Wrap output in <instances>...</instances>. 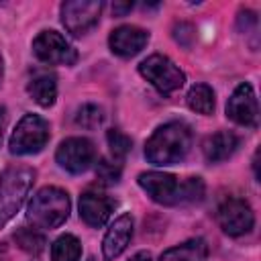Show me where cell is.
<instances>
[{
    "instance_id": "cell-4",
    "label": "cell",
    "mask_w": 261,
    "mask_h": 261,
    "mask_svg": "<svg viewBox=\"0 0 261 261\" xmlns=\"http://www.w3.org/2000/svg\"><path fill=\"white\" fill-rule=\"evenodd\" d=\"M71 210V202L65 190L47 186L41 188L29 202L27 218L33 222L35 228H57L61 226Z\"/></svg>"
},
{
    "instance_id": "cell-14",
    "label": "cell",
    "mask_w": 261,
    "mask_h": 261,
    "mask_svg": "<svg viewBox=\"0 0 261 261\" xmlns=\"http://www.w3.org/2000/svg\"><path fill=\"white\" fill-rule=\"evenodd\" d=\"M130 239H133V216L130 214H120L110 224V228L104 234V241H102V253H104V257L108 261L116 259L128 247Z\"/></svg>"
},
{
    "instance_id": "cell-5",
    "label": "cell",
    "mask_w": 261,
    "mask_h": 261,
    "mask_svg": "<svg viewBox=\"0 0 261 261\" xmlns=\"http://www.w3.org/2000/svg\"><path fill=\"white\" fill-rule=\"evenodd\" d=\"M139 73L163 96L173 94L175 90H179L186 82L184 71L165 55H149L147 59H143L139 63Z\"/></svg>"
},
{
    "instance_id": "cell-25",
    "label": "cell",
    "mask_w": 261,
    "mask_h": 261,
    "mask_svg": "<svg viewBox=\"0 0 261 261\" xmlns=\"http://www.w3.org/2000/svg\"><path fill=\"white\" fill-rule=\"evenodd\" d=\"M237 24H239V31H243V33L255 31L257 29V14L253 10H241L237 16Z\"/></svg>"
},
{
    "instance_id": "cell-15",
    "label": "cell",
    "mask_w": 261,
    "mask_h": 261,
    "mask_svg": "<svg viewBox=\"0 0 261 261\" xmlns=\"http://www.w3.org/2000/svg\"><path fill=\"white\" fill-rule=\"evenodd\" d=\"M239 147V137L230 130H218L214 135H210L202 149H204V157L210 161V163H218V161H224L228 159Z\"/></svg>"
},
{
    "instance_id": "cell-22",
    "label": "cell",
    "mask_w": 261,
    "mask_h": 261,
    "mask_svg": "<svg viewBox=\"0 0 261 261\" xmlns=\"http://www.w3.org/2000/svg\"><path fill=\"white\" fill-rule=\"evenodd\" d=\"M102 120H104L102 108L96 106V104H84V106L77 110V114H75V122H77L82 128H88V130L98 128V126L102 124Z\"/></svg>"
},
{
    "instance_id": "cell-13",
    "label": "cell",
    "mask_w": 261,
    "mask_h": 261,
    "mask_svg": "<svg viewBox=\"0 0 261 261\" xmlns=\"http://www.w3.org/2000/svg\"><path fill=\"white\" fill-rule=\"evenodd\" d=\"M114 210V200L98 194V192H86L80 196V218L88 224V226H102L106 224V220L110 218Z\"/></svg>"
},
{
    "instance_id": "cell-2",
    "label": "cell",
    "mask_w": 261,
    "mask_h": 261,
    "mask_svg": "<svg viewBox=\"0 0 261 261\" xmlns=\"http://www.w3.org/2000/svg\"><path fill=\"white\" fill-rule=\"evenodd\" d=\"M192 147V133L181 122H167L159 126L145 143V157L153 165H175Z\"/></svg>"
},
{
    "instance_id": "cell-9",
    "label": "cell",
    "mask_w": 261,
    "mask_h": 261,
    "mask_svg": "<svg viewBox=\"0 0 261 261\" xmlns=\"http://www.w3.org/2000/svg\"><path fill=\"white\" fill-rule=\"evenodd\" d=\"M218 224L220 228L228 234V237H241L245 232H249L255 224V214L249 206L247 200L243 198H228L218 206L216 212Z\"/></svg>"
},
{
    "instance_id": "cell-21",
    "label": "cell",
    "mask_w": 261,
    "mask_h": 261,
    "mask_svg": "<svg viewBox=\"0 0 261 261\" xmlns=\"http://www.w3.org/2000/svg\"><path fill=\"white\" fill-rule=\"evenodd\" d=\"M106 141H108V147H110L112 161L122 163L124 157H126V155L130 153V149H133V141H130L124 133H120V130H116V128H110V130L106 133Z\"/></svg>"
},
{
    "instance_id": "cell-24",
    "label": "cell",
    "mask_w": 261,
    "mask_h": 261,
    "mask_svg": "<svg viewBox=\"0 0 261 261\" xmlns=\"http://www.w3.org/2000/svg\"><path fill=\"white\" fill-rule=\"evenodd\" d=\"M196 31H194V27L192 24H188V22H177L175 27H173V39L179 43V45H184V47H190L192 45V41H194V35Z\"/></svg>"
},
{
    "instance_id": "cell-23",
    "label": "cell",
    "mask_w": 261,
    "mask_h": 261,
    "mask_svg": "<svg viewBox=\"0 0 261 261\" xmlns=\"http://www.w3.org/2000/svg\"><path fill=\"white\" fill-rule=\"evenodd\" d=\"M96 177L104 186H114L120 179V163L112 159H100L96 165Z\"/></svg>"
},
{
    "instance_id": "cell-28",
    "label": "cell",
    "mask_w": 261,
    "mask_h": 261,
    "mask_svg": "<svg viewBox=\"0 0 261 261\" xmlns=\"http://www.w3.org/2000/svg\"><path fill=\"white\" fill-rule=\"evenodd\" d=\"M128 261H151V255H149L147 251H139V253H135Z\"/></svg>"
},
{
    "instance_id": "cell-12",
    "label": "cell",
    "mask_w": 261,
    "mask_h": 261,
    "mask_svg": "<svg viewBox=\"0 0 261 261\" xmlns=\"http://www.w3.org/2000/svg\"><path fill=\"white\" fill-rule=\"evenodd\" d=\"M147 41H149V33L145 29L135 24H122L110 33L108 45L112 53L120 57H133L147 45Z\"/></svg>"
},
{
    "instance_id": "cell-10",
    "label": "cell",
    "mask_w": 261,
    "mask_h": 261,
    "mask_svg": "<svg viewBox=\"0 0 261 261\" xmlns=\"http://www.w3.org/2000/svg\"><path fill=\"white\" fill-rule=\"evenodd\" d=\"M55 159L69 173H82L94 163L96 149H94L92 141H88L84 137H69L59 143Z\"/></svg>"
},
{
    "instance_id": "cell-16",
    "label": "cell",
    "mask_w": 261,
    "mask_h": 261,
    "mask_svg": "<svg viewBox=\"0 0 261 261\" xmlns=\"http://www.w3.org/2000/svg\"><path fill=\"white\" fill-rule=\"evenodd\" d=\"M208 259V245L204 239H192L177 247L167 249L159 261H206Z\"/></svg>"
},
{
    "instance_id": "cell-27",
    "label": "cell",
    "mask_w": 261,
    "mask_h": 261,
    "mask_svg": "<svg viewBox=\"0 0 261 261\" xmlns=\"http://www.w3.org/2000/svg\"><path fill=\"white\" fill-rule=\"evenodd\" d=\"M4 128H6V108H4V106H0V145H2Z\"/></svg>"
},
{
    "instance_id": "cell-8",
    "label": "cell",
    "mask_w": 261,
    "mask_h": 261,
    "mask_svg": "<svg viewBox=\"0 0 261 261\" xmlns=\"http://www.w3.org/2000/svg\"><path fill=\"white\" fill-rule=\"evenodd\" d=\"M33 53L37 55V59L49 65H73L77 61V51L57 31L39 33L33 41Z\"/></svg>"
},
{
    "instance_id": "cell-17",
    "label": "cell",
    "mask_w": 261,
    "mask_h": 261,
    "mask_svg": "<svg viewBox=\"0 0 261 261\" xmlns=\"http://www.w3.org/2000/svg\"><path fill=\"white\" fill-rule=\"evenodd\" d=\"M29 96L43 108H49L57 98V82L51 73H39L35 75L27 86Z\"/></svg>"
},
{
    "instance_id": "cell-3",
    "label": "cell",
    "mask_w": 261,
    "mask_h": 261,
    "mask_svg": "<svg viewBox=\"0 0 261 261\" xmlns=\"http://www.w3.org/2000/svg\"><path fill=\"white\" fill-rule=\"evenodd\" d=\"M37 171L24 163L8 165L0 175V228L8 224L24 204Z\"/></svg>"
},
{
    "instance_id": "cell-11",
    "label": "cell",
    "mask_w": 261,
    "mask_h": 261,
    "mask_svg": "<svg viewBox=\"0 0 261 261\" xmlns=\"http://www.w3.org/2000/svg\"><path fill=\"white\" fill-rule=\"evenodd\" d=\"M226 116L243 126H257L259 124V104L251 84H241L232 92L226 102Z\"/></svg>"
},
{
    "instance_id": "cell-20",
    "label": "cell",
    "mask_w": 261,
    "mask_h": 261,
    "mask_svg": "<svg viewBox=\"0 0 261 261\" xmlns=\"http://www.w3.org/2000/svg\"><path fill=\"white\" fill-rule=\"evenodd\" d=\"M14 241L22 251H27L31 255H39L45 249V237L37 228H24V226L18 228L14 232Z\"/></svg>"
},
{
    "instance_id": "cell-7",
    "label": "cell",
    "mask_w": 261,
    "mask_h": 261,
    "mask_svg": "<svg viewBox=\"0 0 261 261\" xmlns=\"http://www.w3.org/2000/svg\"><path fill=\"white\" fill-rule=\"evenodd\" d=\"M102 8L100 0H67L61 4V22L67 33L80 37L98 24Z\"/></svg>"
},
{
    "instance_id": "cell-1",
    "label": "cell",
    "mask_w": 261,
    "mask_h": 261,
    "mask_svg": "<svg viewBox=\"0 0 261 261\" xmlns=\"http://www.w3.org/2000/svg\"><path fill=\"white\" fill-rule=\"evenodd\" d=\"M139 186L147 192V196L153 202L163 206L194 204L204 198V181L200 177L179 179L171 173L147 171L139 175Z\"/></svg>"
},
{
    "instance_id": "cell-18",
    "label": "cell",
    "mask_w": 261,
    "mask_h": 261,
    "mask_svg": "<svg viewBox=\"0 0 261 261\" xmlns=\"http://www.w3.org/2000/svg\"><path fill=\"white\" fill-rule=\"evenodd\" d=\"M186 102L198 114H212V110H214V92L206 84H196V86L190 88V92L186 96Z\"/></svg>"
},
{
    "instance_id": "cell-31",
    "label": "cell",
    "mask_w": 261,
    "mask_h": 261,
    "mask_svg": "<svg viewBox=\"0 0 261 261\" xmlns=\"http://www.w3.org/2000/svg\"><path fill=\"white\" fill-rule=\"evenodd\" d=\"M88 261H96V259H94V257H90V259H88Z\"/></svg>"
},
{
    "instance_id": "cell-29",
    "label": "cell",
    "mask_w": 261,
    "mask_h": 261,
    "mask_svg": "<svg viewBox=\"0 0 261 261\" xmlns=\"http://www.w3.org/2000/svg\"><path fill=\"white\" fill-rule=\"evenodd\" d=\"M253 167H255V175L259 177V151H257L255 157H253Z\"/></svg>"
},
{
    "instance_id": "cell-19",
    "label": "cell",
    "mask_w": 261,
    "mask_h": 261,
    "mask_svg": "<svg viewBox=\"0 0 261 261\" xmlns=\"http://www.w3.org/2000/svg\"><path fill=\"white\" fill-rule=\"evenodd\" d=\"M82 243L73 234H61L51 247V261H80Z\"/></svg>"
},
{
    "instance_id": "cell-30",
    "label": "cell",
    "mask_w": 261,
    "mask_h": 261,
    "mask_svg": "<svg viewBox=\"0 0 261 261\" xmlns=\"http://www.w3.org/2000/svg\"><path fill=\"white\" fill-rule=\"evenodd\" d=\"M2 71H4V65H2V55H0V82H2Z\"/></svg>"
},
{
    "instance_id": "cell-6",
    "label": "cell",
    "mask_w": 261,
    "mask_h": 261,
    "mask_svg": "<svg viewBox=\"0 0 261 261\" xmlns=\"http://www.w3.org/2000/svg\"><path fill=\"white\" fill-rule=\"evenodd\" d=\"M49 141V124L39 114H24L10 135L8 147L12 155L39 153Z\"/></svg>"
},
{
    "instance_id": "cell-26",
    "label": "cell",
    "mask_w": 261,
    "mask_h": 261,
    "mask_svg": "<svg viewBox=\"0 0 261 261\" xmlns=\"http://www.w3.org/2000/svg\"><path fill=\"white\" fill-rule=\"evenodd\" d=\"M130 10H133V2H114L112 4V14L114 16H124Z\"/></svg>"
}]
</instances>
